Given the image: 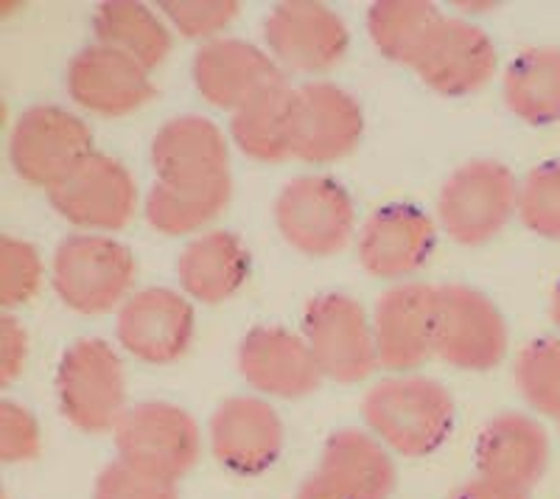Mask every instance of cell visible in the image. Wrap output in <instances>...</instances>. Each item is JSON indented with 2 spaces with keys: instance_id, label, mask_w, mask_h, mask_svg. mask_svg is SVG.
I'll return each instance as SVG.
<instances>
[{
  "instance_id": "obj_7",
  "label": "cell",
  "mask_w": 560,
  "mask_h": 499,
  "mask_svg": "<svg viewBox=\"0 0 560 499\" xmlns=\"http://www.w3.org/2000/svg\"><path fill=\"white\" fill-rule=\"evenodd\" d=\"M93 132L62 107L39 104L18 118L9 138V158L20 179L54 192L93 158Z\"/></svg>"
},
{
  "instance_id": "obj_6",
  "label": "cell",
  "mask_w": 560,
  "mask_h": 499,
  "mask_svg": "<svg viewBox=\"0 0 560 499\" xmlns=\"http://www.w3.org/2000/svg\"><path fill=\"white\" fill-rule=\"evenodd\" d=\"M275 224L289 247L303 256L328 258L348 247L357 231V208L337 179L306 174L280 188Z\"/></svg>"
},
{
  "instance_id": "obj_34",
  "label": "cell",
  "mask_w": 560,
  "mask_h": 499,
  "mask_svg": "<svg viewBox=\"0 0 560 499\" xmlns=\"http://www.w3.org/2000/svg\"><path fill=\"white\" fill-rule=\"evenodd\" d=\"M43 452L37 418L18 402H0V461L32 463Z\"/></svg>"
},
{
  "instance_id": "obj_4",
  "label": "cell",
  "mask_w": 560,
  "mask_h": 499,
  "mask_svg": "<svg viewBox=\"0 0 560 499\" xmlns=\"http://www.w3.org/2000/svg\"><path fill=\"white\" fill-rule=\"evenodd\" d=\"M518 188L522 183L504 163H465L440 188V228L457 244L479 247L499 236L518 213Z\"/></svg>"
},
{
  "instance_id": "obj_20",
  "label": "cell",
  "mask_w": 560,
  "mask_h": 499,
  "mask_svg": "<svg viewBox=\"0 0 560 499\" xmlns=\"http://www.w3.org/2000/svg\"><path fill=\"white\" fill-rule=\"evenodd\" d=\"M238 371L255 391L272 398H303L323 382L306 337L280 326H258L242 339Z\"/></svg>"
},
{
  "instance_id": "obj_23",
  "label": "cell",
  "mask_w": 560,
  "mask_h": 499,
  "mask_svg": "<svg viewBox=\"0 0 560 499\" xmlns=\"http://www.w3.org/2000/svg\"><path fill=\"white\" fill-rule=\"evenodd\" d=\"M549 466L547 429L524 413H502L482 429L477 443L479 477L527 491Z\"/></svg>"
},
{
  "instance_id": "obj_38",
  "label": "cell",
  "mask_w": 560,
  "mask_h": 499,
  "mask_svg": "<svg viewBox=\"0 0 560 499\" xmlns=\"http://www.w3.org/2000/svg\"><path fill=\"white\" fill-rule=\"evenodd\" d=\"M549 317H552L555 328H558V332H560V281L555 283L552 301H549Z\"/></svg>"
},
{
  "instance_id": "obj_17",
  "label": "cell",
  "mask_w": 560,
  "mask_h": 499,
  "mask_svg": "<svg viewBox=\"0 0 560 499\" xmlns=\"http://www.w3.org/2000/svg\"><path fill=\"white\" fill-rule=\"evenodd\" d=\"M497 45L482 28L457 18H443L412 71L434 93L454 98L482 90L497 73Z\"/></svg>"
},
{
  "instance_id": "obj_31",
  "label": "cell",
  "mask_w": 560,
  "mask_h": 499,
  "mask_svg": "<svg viewBox=\"0 0 560 499\" xmlns=\"http://www.w3.org/2000/svg\"><path fill=\"white\" fill-rule=\"evenodd\" d=\"M518 219L535 236L560 242V161L541 163L522 179Z\"/></svg>"
},
{
  "instance_id": "obj_19",
  "label": "cell",
  "mask_w": 560,
  "mask_h": 499,
  "mask_svg": "<svg viewBox=\"0 0 560 499\" xmlns=\"http://www.w3.org/2000/svg\"><path fill=\"white\" fill-rule=\"evenodd\" d=\"M210 449L219 466L233 474H261L283 452V423L267 402L233 396L210 418Z\"/></svg>"
},
{
  "instance_id": "obj_30",
  "label": "cell",
  "mask_w": 560,
  "mask_h": 499,
  "mask_svg": "<svg viewBox=\"0 0 560 499\" xmlns=\"http://www.w3.org/2000/svg\"><path fill=\"white\" fill-rule=\"evenodd\" d=\"M516 384L524 402L541 416L560 418V337H538L516 359Z\"/></svg>"
},
{
  "instance_id": "obj_24",
  "label": "cell",
  "mask_w": 560,
  "mask_h": 499,
  "mask_svg": "<svg viewBox=\"0 0 560 499\" xmlns=\"http://www.w3.org/2000/svg\"><path fill=\"white\" fill-rule=\"evenodd\" d=\"M249 276V253L230 231H208L183 250L177 262L179 287L199 303H222L244 287Z\"/></svg>"
},
{
  "instance_id": "obj_26",
  "label": "cell",
  "mask_w": 560,
  "mask_h": 499,
  "mask_svg": "<svg viewBox=\"0 0 560 499\" xmlns=\"http://www.w3.org/2000/svg\"><path fill=\"white\" fill-rule=\"evenodd\" d=\"M93 32L98 45H107L113 51L135 59L147 71L166 62L172 51V34L166 23L152 9L132 0L102 3L93 14Z\"/></svg>"
},
{
  "instance_id": "obj_36",
  "label": "cell",
  "mask_w": 560,
  "mask_h": 499,
  "mask_svg": "<svg viewBox=\"0 0 560 499\" xmlns=\"http://www.w3.org/2000/svg\"><path fill=\"white\" fill-rule=\"evenodd\" d=\"M28 359V334L14 314L0 317V384L9 387L23 373Z\"/></svg>"
},
{
  "instance_id": "obj_35",
  "label": "cell",
  "mask_w": 560,
  "mask_h": 499,
  "mask_svg": "<svg viewBox=\"0 0 560 499\" xmlns=\"http://www.w3.org/2000/svg\"><path fill=\"white\" fill-rule=\"evenodd\" d=\"M93 499H179L177 483L160 480L152 474H143L138 468L127 466L124 461H115L98 474Z\"/></svg>"
},
{
  "instance_id": "obj_13",
  "label": "cell",
  "mask_w": 560,
  "mask_h": 499,
  "mask_svg": "<svg viewBox=\"0 0 560 499\" xmlns=\"http://www.w3.org/2000/svg\"><path fill=\"white\" fill-rule=\"evenodd\" d=\"M364 113L348 90L331 82L294 88L292 154L306 163L342 161L359 147Z\"/></svg>"
},
{
  "instance_id": "obj_9",
  "label": "cell",
  "mask_w": 560,
  "mask_h": 499,
  "mask_svg": "<svg viewBox=\"0 0 560 499\" xmlns=\"http://www.w3.org/2000/svg\"><path fill=\"white\" fill-rule=\"evenodd\" d=\"M438 353L459 371H490L508 353V326L490 298L463 283L438 287Z\"/></svg>"
},
{
  "instance_id": "obj_39",
  "label": "cell",
  "mask_w": 560,
  "mask_h": 499,
  "mask_svg": "<svg viewBox=\"0 0 560 499\" xmlns=\"http://www.w3.org/2000/svg\"><path fill=\"white\" fill-rule=\"evenodd\" d=\"M558 423H560V418H558Z\"/></svg>"
},
{
  "instance_id": "obj_29",
  "label": "cell",
  "mask_w": 560,
  "mask_h": 499,
  "mask_svg": "<svg viewBox=\"0 0 560 499\" xmlns=\"http://www.w3.org/2000/svg\"><path fill=\"white\" fill-rule=\"evenodd\" d=\"M440 9L423 0H382L368 12V34L378 51L412 68L440 26Z\"/></svg>"
},
{
  "instance_id": "obj_8",
  "label": "cell",
  "mask_w": 560,
  "mask_h": 499,
  "mask_svg": "<svg viewBox=\"0 0 560 499\" xmlns=\"http://www.w3.org/2000/svg\"><path fill=\"white\" fill-rule=\"evenodd\" d=\"M303 337L325 379L357 384L378 368L373 317L350 294L314 298L303 314Z\"/></svg>"
},
{
  "instance_id": "obj_15",
  "label": "cell",
  "mask_w": 560,
  "mask_h": 499,
  "mask_svg": "<svg viewBox=\"0 0 560 499\" xmlns=\"http://www.w3.org/2000/svg\"><path fill=\"white\" fill-rule=\"evenodd\" d=\"M194 84L210 107L236 113L267 90L287 84V77L272 54L258 45L219 37L199 45L194 57Z\"/></svg>"
},
{
  "instance_id": "obj_25",
  "label": "cell",
  "mask_w": 560,
  "mask_h": 499,
  "mask_svg": "<svg viewBox=\"0 0 560 499\" xmlns=\"http://www.w3.org/2000/svg\"><path fill=\"white\" fill-rule=\"evenodd\" d=\"M504 104L516 118L533 127L560 121V48L538 45L508 65L502 82Z\"/></svg>"
},
{
  "instance_id": "obj_1",
  "label": "cell",
  "mask_w": 560,
  "mask_h": 499,
  "mask_svg": "<svg viewBox=\"0 0 560 499\" xmlns=\"http://www.w3.org/2000/svg\"><path fill=\"white\" fill-rule=\"evenodd\" d=\"M370 432L404 457H427L448 441L454 398L427 376H393L370 387L362 404Z\"/></svg>"
},
{
  "instance_id": "obj_10",
  "label": "cell",
  "mask_w": 560,
  "mask_h": 499,
  "mask_svg": "<svg viewBox=\"0 0 560 499\" xmlns=\"http://www.w3.org/2000/svg\"><path fill=\"white\" fill-rule=\"evenodd\" d=\"M393 488L389 449L362 429H339L325 441L319 466L298 488V499H389Z\"/></svg>"
},
{
  "instance_id": "obj_11",
  "label": "cell",
  "mask_w": 560,
  "mask_h": 499,
  "mask_svg": "<svg viewBox=\"0 0 560 499\" xmlns=\"http://www.w3.org/2000/svg\"><path fill=\"white\" fill-rule=\"evenodd\" d=\"M267 51L283 71L323 73L342 62L348 26L334 9L314 0H289L272 9L264 23Z\"/></svg>"
},
{
  "instance_id": "obj_14",
  "label": "cell",
  "mask_w": 560,
  "mask_h": 499,
  "mask_svg": "<svg viewBox=\"0 0 560 499\" xmlns=\"http://www.w3.org/2000/svg\"><path fill=\"white\" fill-rule=\"evenodd\" d=\"M54 211L84 231H121L138 211V186L124 163L93 154L62 186L48 192Z\"/></svg>"
},
{
  "instance_id": "obj_3",
  "label": "cell",
  "mask_w": 560,
  "mask_h": 499,
  "mask_svg": "<svg viewBox=\"0 0 560 499\" xmlns=\"http://www.w3.org/2000/svg\"><path fill=\"white\" fill-rule=\"evenodd\" d=\"M135 256L127 244L98 233L68 236L54 253V289L79 314H104L127 303L135 281Z\"/></svg>"
},
{
  "instance_id": "obj_37",
  "label": "cell",
  "mask_w": 560,
  "mask_h": 499,
  "mask_svg": "<svg viewBox=\"0 0 560 499\" xmlns=\"http://www.w3.org/2000/svg\"><path fill=\"white\" fill-rule=\"evenodd\" d=\"M448 499H529V494L502 486V483L485 480V477H474V480L463 483Z\"/></svg>"
},
{
  "instance_id": "obj_33",
  "label": "cell",
  "mask_w": 560,
  "mask_h": 499,
  "mask_svg": "<svg viewBox=\"0 0 560 499\" xmlns=\"http://www.w3.org/2000/svg\"><path fill=\"white\" fill-rule=\"evenodd\" d=\"M163 18L188 39H219V32L236 20L238 3L236 0H168L160 3Z\"/></svg>"
},
{
  "instance_id": "obj_5",
  "label": "cell",
  "mask_w": 560,
  "mask_h": 499,
  "mask_svg": "<svg viewBox=\"0 0 560 499\" xmlns=\"http://www.w3.org/2000/svg\"><path fill=\"white\" fill-rule=\"evenodd\" d=\"M113 436L118 461L168 483L183 480L197 466L202 452L197 421L183 407L168 402L129 407Z\"/></svg>"
},
{
  "instance_id": "obj_32",
  "label": "cell",
  "mask_w": 560,
  "mask_h": 499,
  "mask_svg": "<svg viewBox=\"0 0 560 499\" xmlns=\"http://www.w3.org/2000/svg\"><path fill=\"white\" fill-rule=\"evenodd\" d=\"M43 283V262L39 253L23 239H0V303L14 309L28 303Z\"/></svg>"
},
{
  "instance_id": "obj_27",
  "label": "cell",
  "mask_w": 560,
  "mask_h": 499,
  "mask_svg": "<svg viewBox=\"0 0 560 499\" xmlns=\"http://www.w3.org/2000/svg\"><path fill=\"white\" fill-rule=\"evenodd\" d=\"M294 88L278 84L233 113L230 135L247 158L258 163H283L292 154Z\"/></svg>"
},
{
  "instance_id": "obj_22",
  "label": "cell",
  "mask_w": 560,
  "mask_h": 499,
  "mask_svg": "<svg viewBox=\"0 0 560 499\" xmlns=\"http://www.w3.org/2000/svg\"><path fill=\"white\" fill-rule=\"evenodd\" d=\"M158 183L202 186L230 177V149L222 129L202 116H179L160 127L152 141Z\"/></svg>"
},
{
  "instance_id": "obj_2",
  "label": "cell",
  "mask_w": 560,
  "mask_h": 499,
  "mask_svg": "<svg viewBox=\"0 0 560 499\" xmlns=\"http://www.w3.org/2000/svg\"><path fill=\"white\" fill-rule=\"evenodd\" d=\"M59 410L90 436L115 432L127 407V376L121 357L98 337L77 339L62 353L57 371Z\"/></svg>"
},
{
  "instance_id": "obj_16",
  "label": "cell",
  "mask_w": 560,
  "mask_h": 499,
  "mask_svg": "<svg viewBox=\"0 0 560 499\" xmlns=\"http://www.w3.org/2000/svg\"><path fill=\"white\" fill-rule=\"evenodd\" d=\"M115 337L124 351L149 365L177 362L194 339V309L174 289L152 287L129 294L118 309Z\"/></svg>"
},
{
  "instance_id": "obj_12",
  "label": "cell",
  "mask_w": 560,
  "mask_h": 499,
  "mask_svg": "<svg viewBox=\"0 0 560 499\" xmlns=\"http://www.w3.org/2000/svg\"><path fill=\"white\" fill-rule=\"evenodd\" d=\"M438 287L418 281L395 283L373 312L378 365L407 373L420 368L438 348Z\"/></svg>"
},
{
  "instance_id": "obj_18",
  "label": "cell",
  "mask_w": 560,
  "mask_h": 499,
  "mask_svg": "<svg viewBox=\"0 0 560 499\" xmlns=\"http://www.w3.org/2000/svg\"><path fill=\"white\" fill-rule=\"evenodd\" d=\"M438 224L415 206H384L359 233V264L368 276L401 281L415 276L432 256Z\"/></svg>"
},
{
  "instance_id": "obj_28",
  "label": "cell",
  "mask_w": 560,
  "mask_h": 499,
  "mask_svg": "<svg viewBox=\"0 0 560 499\" xmlns=\"http://www.w3.org/2000/svg\"><path fill=\"white\" fill-rule=\"evenodd\" d=\"M233 179L222 177L202 186H168L154 183L147 197V219L158 233L185 236L202 231L228 208Z\"/></svg>"
},
{
  "instance_id": "obj_21",
  "label": "cell",
  "mask_w": 560,
  "mask_h": 499,
  "mask_svg": "<svg viewBox=\"0 0 560 499\" xmlns=\"http://www.w3.org/2000/svg\"><path fill=\"white\" fill-rule=\"evenodd\" d=\"M70 98L96 116H129L154 96L149 71L107 45H90L68 68Z\"/></svg>"
}]
</instances>
